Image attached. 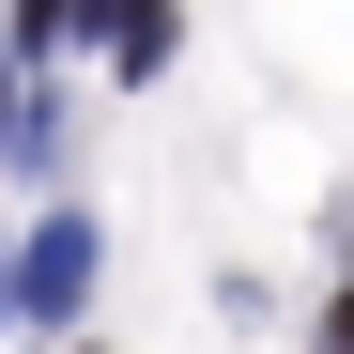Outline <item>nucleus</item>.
Here are the masks:
<instances>
[{
	"label": "nucleus",
	"instance_id": "nucleus-5",
	"mask_svg": "<svg viewBox=\"0 0 354 354\" xmlns=\"http://www.w3.org/2000/svg\"><path fill=\"white\" fill-rule=\"evenodd\" d=\"M0 139H16V77H0Z\"/></svg>",
	"mask_w": 354,
	"mask_h": 354
},
{
	"label": "nucleus",
	"instance_id": "nucleus-3",
	"mask_svg": "<svg viewBox=\"0 0 354 354\" xmlns=\"http://www.w3.org/2000/svg\"><path fill=\"white\" fill-rule=\"evenodd\" d=\"M16 31H31V46H62V31H93V0H16Z\"/></svg>",
	"mask_w": 354,
	"mask_h": 354
},
{
	"label": "nucleus",
	"instance_id": "nucleus-6",
	"mask_svg": "<svg viewBox=\"0 0 354 354\" xmlns=\"http://www.w3.org/2000/svg\"><path fill=\"white\" fill-rule=\"evenodd\" d=\"M0 308H16V277H0Z\"/></svg>",
	"mask_w": 354,
	"mask_h": 354
},
{
	"label": "nucleus",
	"instance_id": "nucleus-2",
	"mask_svg": "<svg viewBox=\"0 0 354 354\" xmlns=\"http://www.w3.org/2000/svg\"><path fill=\"white\" fill-rule=\"evenodd\" d=\"M93 16H108V46H124V77L169 62V0H93Z\"/></svg>",
	"mask_w": 354,
	"mask_h": 354
},
{
	"label": "nucleus",
	"instance_id": "nucleus-4",
	"mask_svg": "<svg viewBox=\"0 0 354 354\" xmlns=\"http://www.w3.org/2000/svg\"><path fill=\"white\" fill-rule=\"evenodd\" d=\"M324 354H354V292H339V308H324Z\"/></svg>",
	"mask_w": 354,
	"mask_h": 354
},
{
	"label": "nucleus",
	"instance_id": "nucleus-1",
	"mask_svg": "<svg viewBox=\"0 0 354 354\" xmlns=\"http://www.w3.org/2000/svg\"><path fill=\"white\" fill-rule=\"evenodd\" d=\"M16 292H31V308H77V292H93V216H46L31 262H16Z\"/></svg>",
	"mask_w": 354,
	"mask_h": 354
}]
</instances>
